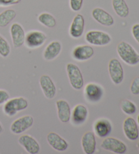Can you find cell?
Here are the masks:
<instances>
[{"label": "cell", "mask_w": 139, "mask_h": 154, "mask_svg": "<svg viewBox=\"0 0 139 154\" xmlns=\"http://www.w3.org/2000/svg\"><path fill=\"white\" fill-rule=\"evenodd\" d=\"M117 52L121 60L125 64L134 66L139 63L138 53L127 42H119L117 46Z\"/></svg>", "instance_id": "6da1fadb"}, {"label": "cell", "mask_w": 139, "mask_h": 154, "mask_svg": "<svg viewBox=\"0 0 139 154\" xmlns=\"http://www.w3.org/2000/svg\"><path fill=\"white\" fill-rule=\"evenodd\" d=\"M29 102L25 98L19 97L8 100L4 104L3 111L6 116L12 117L19 111L27 109Z\"/></svg>", "instance_id": "7a4b0ae2"}, {"label": "cell", "mask_w": 139, "mask_h": 154, "mask_svg": "<svg viewBox=\"0 0 139 154\" xmlns=\"http://www.w3.org/2000/svg\"><path fill=\"white\" fill-rule=\"evenodd\" d=\"M69 83L73 88L76 90H81L84 86L83 74L79 67L72 63H69L66 65Z\"/></svg>", "instance_id": "3957f363"}, {"label": "cell", "mask_w": 139, "mask_h": 154, "mask_svg": "<svg viewBox=\"0 0 139 154\" xmlns=\"http://www.w3.org/2000/svg\"><path fill=\"white\" fill-rule=\"evenodd\" d=\"M85 39L88 44L93 46H104L110 44L111 37L109 33L102 31L92 30L86 33Z\"/></svg>", "instance_id": "277c9868"}, {"label": "cell", "mask_w": 139, "mask_h": 154, "mask_svg": "<svg viewBox=\"0 0 139 154\" xmlns=\"http://www.w3.org/2000/svg\"><path fill=\"white\" fill-rule=\"evenodd\" d=\"M100 147L104 150L116 154H123L127 151L126 145L115 137H105L101 143Z\"/></svg>", "instance_id": "5b68a950"}, {"label": "cell", "mask_w": 139, "mask_h": 154, "mask_svg": "<svg viewBox=\"0 0 139 154\" xmlns=\"http://www.w3.org/2000/svg\"><path fill=\"white\" fill-rule=\"evenodd\" d=\"M104 94V90L100 85L90 82L84 88L85 99L88 103H97L102 99Z\"/></svg>", "instance_id": "8992f818"}, {"label": "cell", "mask_w": 139, "mask_h": 154, "mask_svg": "<svg viewBox=\"0 0 139 154\" xmlns=\"http://www.w3.org/2000/svg\"><path fill=\"white\" fill-rule=\"evenodd\" d=\"M108 71L112 82L116 85L122 83L124 78V69L119 60L117 58H111L108 64Z\"/></svg>", "instance_id": "52a82bcc"}, {"label": "cell", "mask_w": 139, "mask_h": 154, "mask_svg": "<svg viewBox=\"0 0 139 154\" xmlns=\"http://www.w3.org/2000/svg\"><path fill=\"white\" fill-rule=\"evenodd\" d=\"M33 124L34 119L33 117L29 115L24 116L12 122L10 125V131L14 134H21L31 128Z\"/></svg>", "instance_id": "ba28073f"}, {"label": "cell", "mask_w": 139, "mask_h": 154, "mask_svg": "<svg viewBox=\"0 0 139 154\" xmlns=\"http://www.w3.org/2000/svg\"><path fill=\"white\" fill-rule=\"evenodd\" d=\"M47 36L40 31H31L25 35V44L28 48H38L44 44Z\"/></svg>", "instance_id": "9c48e42d"}, {"label": "cell", "mask_w": 139, "mask_h": 154, "mask_svg": "<svg viewBox=\"0 0 139 154\" xmlns=\"http://www.w3.org/2000/svg\"><path fill=\"white\" fill-rule=\"evenodd\" d=\"M39 85L45 97L48 99H54L57 94V87L52 78L44 74L40 77Z\"/></svg>", "instance_id": "30bf717a"}, {"label": "cell", "mask_w": 139, "mask_h": 154, "mask_svg": "<svg viewBox=\"0 0 139 154\" xmlns=\"http://www.w3.org/2000/svg\"><path fill=\"white\" fill-rule=\"evenodd\" d=\"M18 143L29 154H37L40 151V145L33 137L29 134H23L18 138Z\"/></svg>", "instance_id": "8fae6325"}, {"label": "cell", "mask_w": 139, "mask_h": 154, "mask_svg": "<svg viewBox=\"0 0 139 154\" xmlns=\"http://www.w3.org/2000/svg\"><path fill=\"white\" fill-rule=\"evenodd\" d=\"M10 35L13 46L18 48L25 44V32L22 25L18 23H14L10 26Z\"/></svg>", "instance_id": "7c38bea8"}, {"label": "cell", "mask_w": 139, "mask_h": 154, "mask_svg": "<svg viewBox=\"0 0 139 154\" xmlns=\"http://www.w3.org/2000/svg\"><path fill=\"white\" fill-rule=\"evenodd\" d=\"M88 117V109L83 104H77L71 111V120L72 124L76 126L82 125L85 123Z\"/></svg>", "instance_id": "4fadbf2b"}, {"label": "cell", "mask_w": 139, "mask_h": 154, "mask_svg": "<svg viewBox=\"0 0 139 154\" xmlns=\"http://www.w3.org/2000/svg\"><path fill=\"white\" fill-rule=\"evenodd\" d=\"M94 54V48L89 45H80L76 46L72 51V57L79 62L90 59Z\"/></svg>", "instance_id": "5bb4252c"}, {"label": "cell", "mask_w": 139, "mask_h": 154, "mask_svg": "<svg viewBox=\"0 0 139 154\" xmlns=\"http://www.w3.org/2000/svg\"><path fill=\"white\" fill-rule=\"evenodd\" d=\"M112 124L109 119L100 118L94 122L93 129L94 133L99 138H105L110 134L112 131Z\"/></svg>", "instance_id": "9a60e30c"}, {"label": "cell", "mask_w": 139, "mask_h": 154, "mask_svg": "<svg viewBox=\"0 0 139 154\" xmlns=\"http://www.w3.org/2000/svg\"><path fill=\"white\" fill-rule=\"evenodd\" d=\"M123 131L125 137L130 140H136L138 138L139 132L136 122L134 119L128 117L123 123Z\"/></svg>", "instance_id": "2e32d148"}, {"label": "cell", "mask_w": 139, "mask_h": 154, "mask_svg": "<svg viewBox=\"0 0 139 154\" xmlns=\"http://www.w3.org/2000/svg\"><path fill=\"white\" fill-rule=\"evenodd\" d=\"M47 141L50 147L59 152L66 151L69 147L68 142L59 134L54 132H50L48 134Z\"/></svg>", "instance_id": "e0dca14e"}, {"label": "cell", "mask_w": 139, "mask_h": 154, "mask_svg": "<svg viewBox=\"0 0 139 154\" xmlns=\"http://www.w3.org/2000/svg\"><path fill=\"white\" fill-rule=\"evenodd\" d=\"M81 145L85 154L94 153L97 149V140L94 132L90 131L85 132L82 137Z\"/></svg>", "instance_id": "ac0fdd59"}, {"label": "cell", "mask_w": 139, "mask_h": 154, "mask_svg": "<svg viewBox=\"0 0 139 154\" xmlns=\"http://www.w3.org/2000/svg\"><path fill=\"white\" fill-rule=\"evenodd\" d=\"M85 29V20L83 15L77 14L73 18L69 29V34L71 38L79 39L82 36Z\"/></svg>", "instance_id": "d6986e66"}, {"label": "cell", "mask_w": 139, "mask_h": 154, "mask_svg": "<svg viewBox=\"0 0 139 154\" xmlns=\"http://www.w3.org/2000/svg\"><path fill=\"white\" fill-rule=\"evenodd\" d=\"M57 115L59 120L63 124H66L71 120V110L69 103L65 100L60 99L56 102Z\"/></svg>", "instance_id": "ffe728a7"}, {"label": "cell", "mask_w": 139, "mask_h": 154, "mask_svg": "<svg viewBox=\"0 0 139 154\" xmlns=\"http://www.w3.org/2000/svg\"><path fill=\"white\" fill-rule=\"evenodd\" d=\"M92 17L100 25L106 26L113 25L114 18L106 10L100 8H96L92 11Z\"/></svg>", "instance_id": "44dd1931"}, {"label": "cell", "mask_w": 139, "mask_h": 154, "mask_svg": "<svg viewBox=\"0 0 139 154\" xmlns=\"http://www.w3.org/2000/svg\"><path fill=\"white\" fill-rule=\"evenodd\" d=\"M61 50H62V45L60 42H51L45 47L43 52V57L45 60H52L60 54Z\"/></svg>", "instance_id": "7402d4cb"}, {"label": "cell", "mask_w": 139, "mask_h": 154, "mask_svg": "<svg viewBox=\"0 0 139 154\" xmlns=\"http://www.w3.org/2000/svg\"><path fill=\"white\" fill-rule=\"evenodd\" d=\"M112 6L115 12L119 17L125 18L129 14V8L125 0H112Z\"/></svg>", "instance_id": "603a6c76"}, {"label": "cell", "mask_w": 139, "mask_h": 154, "mask_svg": "<svg viewBox=\"0 0 139 154\" xmlns=\"http://www.w3.org/2000/svg\"><path fill=\"white\" fill-rule=\"evenodd\" d=\"M17 17V13L14 10H4L0 14V27H6Z\"/></svg>", "instance_id": "cb8c5ba5"}, {"label": "cell", "mask_w": 139, "mask_h": 154, "mask_svg": "<svg viewBox=\"0 0 139 154\" xmlns=\"http://www.w3.org/2000/svg\"><path fill=\"white\" fill-rule=\"evenodd\" d=\"M37 20L42 25L48 28H54L57 25V20L53 16L48 12H44L38 16Z\"/></svg>", "instance_id": "d4e9b609"}, {"label": "cell", "mask_w": 139, "mask_h": 154, "mask_svg": "<svg viewBox=\"0 0 139 154\" xmlns=\"http://www.w3.org/2000/svg\"><path fill=\"white\" fill-rule=\"evenodd\" d=\"M121 109L127 115H133L136 111V106L129 100H124L121 103Z\"/></svg>", "instance_id": "484cf974"}, {"label": "cell", "mask_w": 139, "mask_h": 154, "mask_svg": "<svg viewBox=\"0 0 139 154\" xmlns=\"http://www.w3.org/2000/svg\"><path fill=\"white\" fill-rule=\"evenodd\" d=\"M10 51H11V48H10L8 42L2 35H0V56L4 58H6L10 55Z\"/></svg>", "instance_id": "4316f807"}, {"label": "cell", "mask_w": 139, "mask_h": 154, "mask_svg": "<svg viewBox=\"0 0 139 154\" xmlns=\"http://www.w3.org/2000/svg\"><path fill=\"white\" fill-rule=\"evenodd\" d=\"M84 0H69L70 8L74 12H78L82 9Z\"/></svg>", "instance_id": "83f0119b"}, {"label": "cell", "mask_w": 139, "mask_h": 154, "mask_svg": "<svg viewBox=\"0 0 139 154\" xmlns=\"http://www.w3.org/2000/svg\"><path fill=\"white\" fill-rule=\"evenodd\" d=\"M130 92L134 95L139 94V77L134 79L130 86Z\"/></svg>", "instance_id": "f1b7e54d"}, {"label": "cell", "mask_w": 139, "mask_h": 154, "mask_svg": "<svg viewBox=\"0 0 139 154\" xmlns=\"http://www.w3.org/2000/svg\"><path fill=\"white\" fill-rule=\"evenodd\" d=\"M10 94L5 90H0V105H4L10 99Z\"/></svg>", "instance_id": "f546056e"}, {"label": "cell", "mask_w": 139, "mask_h": 154, "mask_svg": "<svg viewBox=\"0 0 139 154\" xmlns=\"http://www.w3.org/2000/svg\"><path fill=\"white\" fill-rule=\"evenodd\" d=\"M21 0H0V6L6 7L19 4Z\"/></svg>", "instance_id": "4dcf8cb0"}, {"label": "cell", "mask_w": 139, "mask_h": 154, "mask_svg": "<svg viewBox=\"0 0 139 154\" xmlns=\"http://www.w3.org/2000/svg\"><path fill=\"white\" fill-rule=\"evenodd\" d=\"M132 33L134 38L139 44V24H135L132 26Z\"/></svg>", "instance_id": "1f68e13d"}, {"label": "cell", "mask_w": 139, "mask_h": 154, "mask_svg": "<svg viewBox=\"0 0 139 154\" xmlns=\"http://www.w3.org/2000/svg\"><path fill=\"white\" fill-rule=\"evenodd\" d=\"M3 132H4V128H3V126H2V125L1 122H0V134H1Z\"/></svg>", "instance_id": "d6a6232c"}, {"label": "cell", "mask_w": 139, "mask_h": 154, "mask_svg": "<svg viewBox=\"0 0 139 154\" xmlns=\"http://www.w3.org/2000/svg\"><path fill=\"white\" fill-rule=\"evenodd\" d=\"M137 122H138V125H139V114H138V116L137 117Z\"/></svg>", "instance_id": "836d02e7"}, {"label": "cell", "mask_w": 139, "mask_h": 154, "mask_svg": "<svg viewBox=\"0 0 139 154\" xmlns=\"http://www.w3.org/2000/svg\"><path fill=\"white\" fill-rule=\"evenodd\" d=\"M136 146H137V147H138V149H139V141L137 143V145H136Z\"/></svg>", "instance_id": "e575fe53"}]
</instances>
